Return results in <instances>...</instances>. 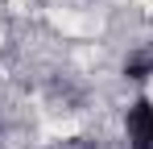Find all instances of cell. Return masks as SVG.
<instances>
[{
	"instance_id": "obj_1",
	"label": "cell",
	"mask_w": 153,
	"mask_h": 149,
	"mask_svg": "<svg viewBox=\"0 0 153 149\" xmlns=\"http://www.w3.org/2000/svg\"><path fill=\"white\" fill-rule=\"evenodd\" d=\"M128 149H153V104L128 108Z\"/></svg>"
}]
</instances>
